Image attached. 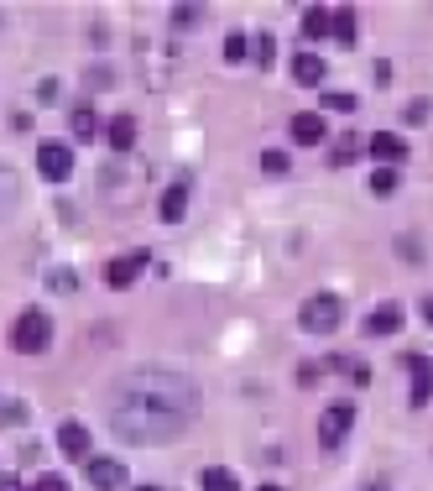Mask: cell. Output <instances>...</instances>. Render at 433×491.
Segmentation results:
<instances>
[{"instance_id":"obj_1","label":"cell","mask_w":433,"mask_h":491,"mask_svg":"<svg viewBox=\"0 0 433 491\" xmlns=\"http://www.w3.org/2000/svg\"><path fill=\"white\" fill-rule=\"evenodd\" d=\"M193 418H199V387L183 371H162V366L131 371L110 403V428L125 445H167Z\"/></svg>"},{"instance_id":"obj_2","label":"cell","mask_w":433,"mask_h":491,"mask_svg":"<svg viewBox=\"0 0 433 491\" xmlns=\"http://www.w3.org/2000/svg\"><path fill=\"white\" fill-rule=\"evenodd\" d=\"M142 178H146V168L136 162V157H131V152H125V157H115V162H110V168L100 172L104 204H110V210L131 204V199H136V183H142Z\"/></svg>"},{"instance_id":"obj_3","label":"cell","mask_w":433,"mask_h":491,"mask_svg":"<svg viewBox=\"0 0 433 491\" xmlns=\"http://www.w3.org/2000/svg\"><path fill=\"white\" fill-rule=\"evenodd\" d=\"M47 340H53V319H47L42 309H21V314H16V329H11V345H16V350H26V356H37Z\"/></svg>"},{"instance_id":"obj_4","label":"cell","mask_w":433,"mask_h":491,"mask_svg":"<svg viewBox=\"0 0 433 491\" xmlns=\"http://www.w3.org/2000/svg\"><path fill=\"white\" fill-rule=\"evenodd\" d=\"M340 314H345V309H340V299H334V293H313V299L303 303L298 324H303L309 335H334V329H340Z\"/></svg>"},{"instance_id":"obj_5","label":"cell","mask_w":433,"mask_h":491,"mask_svg":"<svg viewBox=\"0 0 433 491\" xmlns=\"http://www.w3.org/2000/svg\"><path fill=\"white\" fill-rule=\"evenodd\" d=\"M37 172L47 183H63L68 172H74V147H63V142H42L37 147Z\"/></svg>"},{"instance_id":"obj_6","label":"cell","mask_w":433,"mask_h":491,"mask_svg":"<svg viewBox=\"0 0 433 491\" xmlns=\"http://www.w3.org/2000/svg\"><path fill=\"white\" fill-rule=\"evenodd\" d=\"M350 424H355V408L350 403H334V408H324V418H319V439H324V449H334L345 434H350Z\"/></svg>"},{"instance_id":"obj_7","label":"cell","mask_w":433,"mask_h":491,"mask_svg":"<svg viewBox=\"0 0 433 491\" xmlns=\"http://www.w3.org/2000/svg\"><path fill=\"white\" fill-rule=\"evenodd\" d=\"M146 251H131V257H115L110 261V267H104V282H110V288H131V282L142 278V267H146Z\"/></svg>"},{"instance_id":"obj_8","label":"cell","mask_w":433,"mask_h":491,"mask_svg":"<svg viewBox=\"0 0 433 491\" xmlns=\"http://www.w3.org/2000/svg\"><path fill=\"white\" fill-rule=\"evenodd\" d=\"M408 377H413V408H423L433 398V366H428V356H408Z\"/></svg>"},{"instance_id":"obj_9","label":"cell","mask_w":433,"mask_h":491,"mask_svg":"<svg viewBox=\"0 0 433 491\" xmlns=\"http://www.w3.org/2000/svg\"><path fill=\"white\" fill-rule=\"evenodd\" d=\"M292 142H303V147H319V142H324V115H319V110H303V115H292Z\"/></svg>"},{"instance_id":"obj_10","label":"cell","mask_w":433,"mask_h":491,"mask_svg":"<svg viewBox=\"0 0 433 491\" xmlns=\"http://www.w3.org/2000/svg\"><path fill=\"white\" fill-rule=\"evenodd\" d=\"M89 481H94V491H115L125 481V466L121 460H89Z\"/></svg>"},{"instance_id":"obj_11","label":"cell","mask_w":433,"mask_h":491,"mask_svg":"<svg viewBox=\"0 0 433 491\" xmlns=\"http://www.w3.org/2000/svg\"><path fill=\"white\" fill-rule=\"evenodd\" d=\"M371 157H376V162H402V157H408V142L392 136V131H376V136H371Z\"/></svg>"},{"instance_id":"obj_12","label":"cell","mask_w":433,"mask_h":491,"mask_svg":"<svg viewBox=\"0 0 433 491\" xmlns=\"http://www.w3.org/2000/svg\"><path fill=\"white\" fill-rule=\"evenodd\" d=\"M58 449L68 455V460H84V449H89V434H84V424H74V418H68V424L58 428Z\"/></svg>"},{"instance_id":"obj_13","label":"cell","mask_w":433,"mask_h":491,"mask_svg":"<svg viewBox=\"0 0 433 491\" xmlns=\"http://www.w3.org/2000/svg\"><path fill=\"white\" fill-rule=\"evenodd\" d=\"M104 136H110L115 157H125V152H131V142H136V121H131V115H115V121L104 126Z\"/></svg>"},{"instance_id":"obj_14","label":"cell","mask_w":433,"mask_h":491,"mask_svg":"<svg viewBox=\"0 0 433 491\" xmlns=\"http://www.w3.org/2000/svg\"><path fill=\"white\" fill-rule=\"evenodd\" d=\"M402 329V309L397 303H381L371 319H366V335H397Z\"/></svg>"},{"instance_id":"obj_15","label":"cell","mask_w":433,"mask_h":491,"mask_svg":"<svg viewBox=\"0 0 433 491\" xmlns=\"http://www.w3.org/2000/svg\"><path fill=\"white\" fill-rule=\"evenodd\" d=\"M292 79L298 84H324V58L319 53H298L292 58Z\"/></svg>"},{"instance_id":"obj_16","label":"cell","mask_w":433,"mask_h":491,"mask_svg":"<svg viewBox=\"0 0 433 491\" xmlns=\"http://www.w3.org/2000/svg\"><path fill=\"white\" fill-rule=\"evenodd\" d=\"M303 32H309V37H330V32H334V11L309 5V11H303Z\"/></svg>"},{"instance_id":"obj_17","label":"cell","mask_w":433,"mask_h":491,"mask_svg":"<svg viewBox=\"0 0 433 491\" xmlns=\"http://www.w3.org/2000/svg\"><path fill=\"white\" fill-rule=\"evenodd\" d=\"M183 210H188V183H167V193H162V220H183Z\"/></svg>"},{"instance_id":"obj_18","label":"cell","mask_w":433,"mask_h":491,"mask_svg":"<svg viewBox=\"0 0 433 491\" xmlns=\"http://www.w3.org/2000/svg\"><path fill=\"white\" fill-rule=\"evenodd\" d=\"M199 481H204V491H241L235 470H225V466H209L204 476H199Z\"/></svg>"},{"instance_id":"obj_19","label":"cell","mask_w":433,"mask_h":491,"mask_svg":"<svg viewBox=\"0 0 433 491\" xmlns=\"http://www.w3.org/2000/svg\"><path fill=\"white\" fill-rule=\"evenodd\" d=\"M68 126H74V136H84V142H89V136L100 131V115H94V110H89V105H79V110H74V115H68Z\"/></svg>"},{"instance_id":"obj_20","label":"cell","mask_w":433,"mask_h":491,"mask_svg":"<svg viewBox=\"0 0 433 491\" xmlns=\"http://www.w3.org/2000/svg\"><path fill=\"white\" fill-rule=\"evenodd\" d=\"M355 157H360V142H355V136H340V142H334V152H330L334 168H350Z\"/></svg>"},{"instance_id":"obj_21","label":"cell","mask_w":433,"mask_h":491,"mask_svg":"<svg viewBox=\"0 0 433 491\" xmlns=\"http://www.w3.org/2000/svg\"><path fill=\"white\" fill-rule=\"evenodd\" d=\"M246 53H251V37H246V32H230V37H225V58H230V64H241Z\"/></svg>"},{"instance_id":"obj_22","label":"cell","mask_w":433,"mask_h":491,"mask_svg":"<svg viewBox=\"0 0 433 491\" xmlns=\"http://www.w3.org/2000/svg\"><path fill=\"white\" fill-rule=\"evenodd\" d=\"M11 204H16V172L0 168V214L11 210Z\"/></svg>"},{"instance_id":"obj_23","label":"cell","mask_w":433,"mask_h":491,"mask_svg":"<svg viewBox=\"0 0 433 491\" xmlns=\"http://www.w3.org/2000/svg\"><path fill=\"white\" fill-rule=\"evenodd\" d=\"M371 193H376V199H387V193H397V172H392V168H376V178H371Z\"/></svg>"},{"instance_id":"obj_24","label":"cell","mask_w":433,"mask_h":491,"mask_svg":"<svg viewBox=\"0 0 433 491\" xmlns=\"http://www.w3.org/2000/svg\"><path fill=\"white\" fill-rule=\"evenodd\" d=\"M334 37H340V43H355V11H334Z\"/></svg>"},{"instance_id":"obj_25","label":"cell","mask_w":433,"mask_h":491,"mask_svg":"<svg viewBox=\"0 0 433 491\" xmlns=\"http://www.w3.org/2000/svg\"><path fill=\"white\" fill-rule=\"evenodd\" d=\"M172 22H178V26H199V22H204V11H199V5H172Z\"/></svg>"},{"instance_id":"obj_26","label":"cell","mask_w":433,"mask_h":491,"mask_svg":"<svg viewBox=\"0 0 433 491\" xmlns=\"http://www.w3.org/2000/svg\"><path fill=\"white\" fill-rule=\"evenodd\" d=\"M271 58H277V43H271L267 32H261V37H256V64H261V68H271Z\"/></svg>"},{"instance_id":"obj_27","label":"cell","mask_w":433,"mask_h":491,"mask_svg":"<svg viewBox=\"0 0 433 491\" xmlns=\"http://www.w3.org/2000/svg\"><path fill=\"white\" fill-rule=\"evenodd\" d=\"M53 288H58V293H74V288H79V278H74V272H68V267H58V272H53Z\"/></svg>"},{"instance_id":"obj_28","label":"cell","mask_w":433,"mask_h":491,"mask_svg":"<svg viewBox=\"0 0 433 491\" xmlns=\"http://www.w3.org/2000/svg\"><path fill=\"white\" fill-rule=\"evenodd\" d=\"M32 491H68V481H63V476H53V470H47V476H37V481H32Z\"/></svg>"},{"instance_id":"obj_29","label":"cell","mask_w":433,"mask_h":491,"mask_svg":"<svg viewBox=\"0 0 433 491\" xmlns=\"http://www.w3.org/2000/svg\"><path fill=\"white\" fill-rule=\"evenodd\" d=\"M402 121H408V126H423V121H428V105H423V100H413V105L402 110Z\"/></svg>"},{"instance_id":"obj_30","label":"cell","mask_w":433,"mask_h":491,"mask_svg":"<svg viewBox=\"0 0 433 491\" xmlns=\"http://www.w3.org/2000/svg\"><path fill=\"white\" fill-rule=\"evenodd\" d=\"M324 105H330V110H340V115H350V110H355V94H345V89H340V94H330Z\"/></svg>"},{"instance_id":"obj_31","label":"cell","mask_w":433,"mask_h":491,"mask_svg":"<svg viewBox=\"0 0 433 491\" xmlns=\"http://www.w3.org/2000/svg\"><path fill=\"white\" fill-rule=\"evenodd\" d=\"M261 168H267V172H288V152H267Z\"/></svg>"},{"instance_id":"obj_32","label":"cell","mask_w":433,"mask_h":491,"mask_svg":"<svg viewBox=\"0 0 433 491\" xmlns=\"http://www.w3.org/2000/svg\"><path fill=\"white\" fill-rule=\"evenodd\" d=\"M423 319H428V324H433V299H428V303H423Z\"/></svg>"},{"instance_id":"obj_33","label":"cell","mask_w":433,"mask_h":491,"mask_svg":"<svg viewBox=\"0 0 433 491\" xmlns=\"http://www.w3.org/2000/svg\"><path fill=\"white\" fill-rule=\"evenodd\" d=\"M0 491H21V486H16V481H0Z\"/></svg>"},{"instance_id":"obj_34","label":"cell","mask_w":433,"mask_h":491,"mask_svg":"<svg viewBox=\"0 0 433 491\" xmlns=\"http://www.w3.org/2000/svg\"><path fill=\"white\" fill-rule=\"evenodd\" d=\"M136 491H162V486H136Z\"/></svg>"},{"instance_id":"obj_35","label":"cell","mask_w":433,"mask_h":491,"mask_svg":"<svg viewBox=\"0 0 433 491\" xmlns=\"http://www.w3.org/2000/svg\"><path fill=\"white\" fill-rule=\"evenodd\" d=\"M261 491H282V486H261Z\"/></svg>"}]
</instances>
